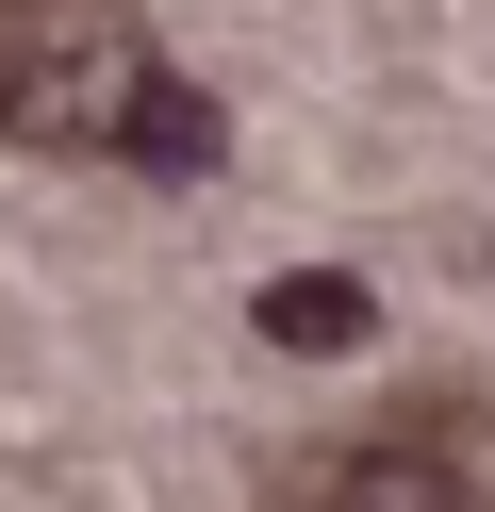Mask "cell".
<instances>
[{
	"label": "cell",
	"mask_w": 495,
	"mask_h": 512,
	"mask_svg": "<svg viewBox=\"0 0 495 512\" xmlns=\"http://www.w3.org/2000/svg\"><path fill=\"white\" fill-rule=\"evenodd\" d=\"M165 100L132 0H0V133L17 149H132V116Z\"/></svg>",
	"instance_id": "cell-1"
},
{
	"label": "cell",
	"mask_w": 495,
	"mask_h": 512,
	"mask_svg": "<svg viewBox=\"0 0 495 512\" xmlns=\"http://www.w3.org/2000/svg\"><path fill=\"white\" fill-rule=\"evenodd\" d=\"M281 512H495V496H479L429 430H396V446H330V463H297Z\"/></svg>",
	"instance_id": "cell-2"
},
{
	"label": "cell",
	"mask_w": 495,
	"mask_h": 512,
	"mask_svg": "<svg viewBox=\"0 0 495 512\" xmlns=\"http://www.w3.org/2000/svg\"><path fill=\"white\" fill-rule=\"evenodd\" d=\"M248 331H264V347H363V331H380V298H363V281H264Z\"/></svg>",
	"instance_id": "cell-3"
},
{
	"label": "cell",
	"mask_w": 495,
	"mask_h": 512,
	"mask_svg": "<svg viewBox=\"0 0 495 512\" xmlns=\"http://www.w3.org/2000/svg\"><path fill=\"white\" fill-rule=\"evenodd\" d=\"M132 166H215V100H182V83H165V100L132 116Z\"/></svg>",
	"instance_id": "cell-4"
}]
</instances>
